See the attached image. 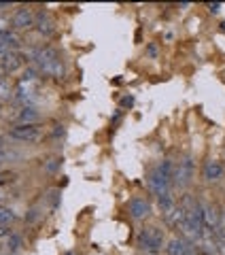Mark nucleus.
Here are the masks:
<instances>
[{
	"label": "nucleus",
	"mask_w": 225,
	"mask_h": 255,
	"mask_svg": "<svg viewBox=\"0 0 225 255\" xmlns=\"http://www.w3.org/2000/svg\"><path fill=\"white\" fill-rule=\"evenodd\" d=\"M138 245L144 253H151L155 255L164 249V232L159 230L157 226H147L140 230L138 234Z\"/></svg>",
	"instance_id": "nucleus-1"
},
{
	"label": "nucleus",
	"mask_w": 225,
	"mask_h": 255,
	"mask_svg": "<svg viewBox=\"0 0 225 255\" xmlns=\"http://www.w3.org/2000/svg\"><path fill=\"white\" fill-rule=\"evenodd\" d=\"M6 136L19 142H38L43 138V128L38 124H15L6 130Z\"/></svg>",
	"instance_id": "nucleus-2"
},
{
	"label": "nucleus",
	"mask_w": 225,
	"mask_h": 255,
	"mask_svg": "<svg viewBox=\"0 0 225 255\" xmlns=\"http://www.w3.org/2000/svg\"><path fill=\"white\" fill-rule=\"evenodd\" d=\"M194 172H196V166H194V159L189 155L183 157L179 166L174 168V185L176 187H187L191 179H194Z\"/></svg>",
	"instance_id": "nucleus-3"
},
{
	"label": "nucleus",
	"mask_w": 225,
	"mask_h": 255,
	"mask_svg": "<svg viewBox=\"0 0 225 255\" xmlns=\"http://www.w3.org/2000/svg\"><path fill=\"white\" fill-rule=\"evenodd\" d=\"M127 213H130V217L136 219V221H142V219H147L149 215H151V204L147 198H132L130 204H127Z\"/></svg>",
	"instance_id": "nucleus-4"
},
{
	"label": "nucleus",
	"mask_w": 225,
	"mask_h": 255,
	"mask_svg": "<svg viewBox=\"0 0 225 255\" xmlns=\"http://www.w3.org/2000/svg\"><path fill=\"white\" fill-rule=\"evenodd\" d=\"M34 13H32L28 6H21V9L15 11L13 15V19H11V26L15 30H30L32 26H34Z\"/></svg>",
	"instance_id": "nucleus-5"
},
{
	"label": "nucleus",
	"mask_w": 225,
	"mask_h": 255,
	"mask_svg": "<svg viewBox=\"0 0 225 255\" xmlns=\"http://www.w3.org/2000/svg\"><path fill=\"white\" fill-rule=\"evenodd\" d=\"M26 60H28V58H26V55H23L21 51H9L2 60H0V68H2L4 73L9 75V73H15V70H19L23 64H26Z\"/></svg>",
	"instance_id": "nucleus-6"
},
{
	"label": "nucleus",
	"mask_w": 225,
	"mask_h": 255,
	"mask_svg": "<svg viewBox=\"0 0 225 255\" xmlns=\"http://www.w3.org/2000/svg\"><path fill=\"white\" fill-rule=\"evenodd\" d=\"M34 26H36V30L41 32L43 36H53L55 34V21H53V17L47 11H38L36 13Z\"/></svg>",
	"instance_id": "nucleus-7"
},
{
	"label": "nucleus",
	"mask_w": 225,
	"mask_h": 255,
	"mask_svg": "<svg viewBox=\"0 0 225 255\" xmlns=\"http://www.w3.org/2000/svg\"><path fill=\"white\" fill-rule=\"evenodd\" d=\"M194 245L183 241V238H170L166 245V255H189Z\"/></svg>",
	"instance_id": "nucleus-8"
},
{
	"label": "nucleus",
	"mask_w": 225,
	"mask_h": 255,
	"mask_svg": "<svg viewBox=\"0 0 225 255\" xmlns=\"http://www.w3.org/2000/svg\"><path fill=\"white\" fill-rule=\"evenodd\" d=\"M17 47H19V36L17 34H13V32L0 34V60H2L9 51H17Z\"/></svg>",
	"instance_id": "nucleus-9"
},
{
	"label": "nucleus",
	"mask_w": 225,
	"mask_h": 255,
	"mask_svg": "<svg viewBox=\"0 0 225 255\" xmlns=\"http://www.w3.org/2000/svg\"><path fill=\"white\" fill-rule=\"evenodd\" d=\"M157 204H159V211L164 213V217H170V213L176 209V200L172 196V189L164 191V194L157 196Z\"/></svg>",
	"instance_id": "nucleus-10"
},
{
	"label": "nucleus",
	"mask_w": 225,
	"mask_h": 255,
	"mask_svg": "<svg viewBox=\"0 0 225 255\" xmlns=\"http://www.w3.org/2000/svg\"><path fill=\"white\" fill-rule=\"evenodd\" d=\"M202 174L206 181H217L223 177V166L221 162H217V159H208L204 162V168H202Z\"/></svg>",
	"instance_id": "nucleus-11"
},
{
	"label": "nucleus",
	"mask_w": 225,
	"mask_h": 255,
	"mask_svg": "<svg viewBox=\"0 0 225 255\" xmlns=\"http://www.w3.org/2000/svg\"><path fill=\"white\" fill-rule=\"evenodd\" d=\"M38 117H41V113H38L36 107H21L17 111V124H36Z\"/></svg>",
	"instance_id": "nucleus-12"
},
{
	"label": "nucleus",
	"mask_w": 225,
	"mask_h": 255,
	"mask_svg": "<svg viewBox=\"0 0 225 255\" xmlns=\"http://www.w3.org/2000/svg\"><path fill=\"white\" fill-rule=\"evenodd\" d=\"M157 172L162 174V177H164L166 181L174 183V166H172L170 159H164V162H159V166H157Z\"/></svg>",
	"instance_id": "nucleus-13"
},
{
	"label": "nucleus",
	"mask_w": 225,
	"mask_h": 255,
	"mask_svg": "<svg viewBox=\"0 0 225 255\" xmlns=\"http://www.w3.org/2000/svg\"><path fill=\"white\" fill-rule=\"evenodd\" d=\"M13 87H11V81L6 77H0V102L2 100H9L11 96H13Z\"/></svg>",
	"instance_id": "nucleus-14"
},
{
	"label": "nucleus",
	"mask_w": 225,
	"mask_h": 255,
	"mask_svg": "<svg viewBox=\"0 0 225 255\" xmlns=\"http://www.w3.org/2000/svg\"><path fill=\"white\" fill-rule=\"evenodd\" d=\"M15 221V211L9 206H0V226H11Z\"/></svg>",
	"instance_id": "nucleus-15"
},
{
	"label": "nucleus",
	"mask_w": 225,
	"mask_h": 255,
	"mask_svg": "<svg viewBox=\"0 0 225 255\" xmlns=\"http://www.w3.org/2000/svg\"><path fill=\"white\" fill-rule=\"evenodd\" d=\"M6 247H9V253H17L21 249V236L19 234H13L9 241H6Z\"/></svg>",
	"instance_id": "nucleus-16"
},
{
	"label": "nucleus",
	"mask_w": 225,
	"mask_h": 255,
	"mask_svg": "<svg viewBox=\"0 0 225 255\" xmlns=\"http://www.w3.org/2000/svg\"><path fill=\"white\" fill-rule=\"evenodd\" d=\"M15 179V172L11 170H0V185H4V183H9Z\"/></svg>",
	"instance_id": "nucleus-17"
},
{
	"label": "nucleus",
	"mask_w": 225,
	"mask_h": 255,
	"mask_svg": "<svg viewBox=\"0 0 225 255\" xmlns=\"http://www.w3.org/2000/svg\"><path fill=\"white\" fill-rule=\"evenodd\" d=\"M13 234H15V232H13L9 226H0V241H9Z\"/></svg>",
	"instance_id": "nucleus-18"
},
{
	"label": "nucleus",
	"mask_w": 225,
	"mask_h": 255,
	"mask_svg": "<svg viewBox=\"0 0 225 255\" xmlns=\"http://www.w3.org/2000/svg\"><path fill=\"white\" fill-rule=\"evenodd\" d=\"M51 136H53V138H60V136H64V126H62V124L53 126V130H51Z\"/></svg>",
	"instance_id": "nucleus-19"
},
{
	"label": "nucleus",
	"mask_w": 225,
	"mask_h": 255,
	"mask_svg": "<svg viewBox=\"0 0 225 255\" xmlns=\"http://www.w3.org/2000/svg\"><path fill=\"white\" fill-rule=\"evenodd\" d=\"M147 53L151 55V58H157V55H159V49H157V45H155V43H151V45L147 47Z\"/></svg>",
	"instance_id": "nucleus-20"
},
{
	"label": "nucleus",
	"mask_w": 225,
	"mask_h": 255,
	"mask_svg": "<svg viewBox=\"0 0 225 255\" xmlns=\"http://www.w3.org/2000/svg\"><path fill=\"white\" fill-rule=\"evenodd\" d=\"M9 157H11V153H9V151H6L4 147H0V164H2L4 159H9Z\"/></svg>",
	"instance_id": "nucleus-21"
},
{
	"label": "nucleus",
	"mask_w": 225,
	"mask_h": 255,
	"mask_svg": "<svg viewBox=\"0 0 225 255\" xmlns=\"http://www.w3.org/2000/svg\"><path fill=\"white\" fill-rule=\"evenodd\" d=\"M134 105V98H132V96H125V98H121V107H132Z\"/></svg>",
	"instance_id": "nucleus-22"
},
{
	"label": "nucleus",
	"mask_w": 225,
	"mask_h": 255,
	"mask_svg": "<svg viewBox=\"0 0 225 255\" xmlns=\"http://www.w3.org/2000/svg\"><path fill=\"white\" fill-rule=\"evenodd\" d=\"M208 9H211V13H219L221 11V4H217V2L215 4H208Z\"/></svg>",
	"instance_id": "nucleus-23"
},
{
	"label": "nucleus",
	"mask_w": 225,
	"mask_h": 255,
	"mask_svg": "<svg viewBox=\"0 0 225 255\" xmlns=\"http://www.w3.org/2000/svg\"><path fill=\"white\" fill-rule=\"evenodd\" d=\"M9 6H11V4H4V2H0V11H2V9H9Z\"/></svg>",
	"instance_id": "nucleus-24"
},
{
	"label": "nucleus",
	"mask_w": 225,
	"mask_h": 255,
	"mask_svg": "<svg viewBox=\"0 0 225 255\" xmlns=\"http://www.w3.org/2000/svg\"><path fill=\"white\" fill-rule=\"evenodd\" d=\"M4 196H6V194H4V191H2V189H0V202H2V200H4Z\"/></svg>",
	"instance_id": "nucleus-25"
},
{
	"label": "nucleus",
	"mask_w": 225,
	"mask_h": 255,
	"mask_svg": "<svg viewBox=\"0 0 225 255\" xmlns=\"http://www.w3.org/2000/svg\"><path fill=\"white\" fill-rule=\"evenodd\" d=\"M0 115H2V102H0Z\"/></svg>",
	"instance_id": "nucleus-26"
},
{
	"label": "nucleus",
	"mask_w": 225,
	"mask_h": 255,
	"mask_svg": "<svg viewBox=\"0 0 225 255\" xmlns=\"http://www.w3.org/2000/svg\"><path fill=\"white\" fill-rule=\"evenodd\" d=\"M66 255H77V253H72V251H70V253H66Z\"/></svg>",
	"instance_id": "nucleus-27"
}]
</instances>
